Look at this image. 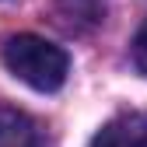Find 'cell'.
Wrapping results in <instances>:
<instances>
[{"instance_id": "4", "label": "cell", "mask_w": 147, "mask_h": 147, "mask_svg": "<svg viewBox=\"0 0 147 147\" xmlns=\"http://www.w3.org/2000/svg\"><path fill=\"white\" fill-rule=\"evenodd\" d=\"M130 53H133V63H137V70H140V74H147V21H144V25L137 28Z\"/></svg>"}, {"instance_id": "3", "label": "cell", "mask_w": 147, "mask_h": 147, "mask_svg": "<svg viewBox=\"0 0 147 147\" xmlns=\"http://www.w3.org/2000/svg\"><path fill=\"white\" fill-rule=\"evenodd\" d=\"M42 126L14 105H0V147H42Z\"/></svg>"}, {"instance_id": "1", "label": "cell", "mask_w": 147, "mask_h": 147, "mask_svg": "<svg viewBox=\"0 0 147 147\" xmlns=\"http://www.w3.org/2000/svg\"><path fill=\"white\" fill-rule=\"evenodd\" d=\"M4 63L18 81L35 91H56L70 74V56L39 35H11L4 42Z\"/></svg>"}, {"instance_id": "2", "label": "cell", "mask_w": 147, "mask_h": 147, "mask_svg": "<svg viewBox=\"0 0 147 147\" xmlns=\"http://www.w3.org/2000/svg\"><path fill=\"white\" fill-rule=\"evenodd\" d=\"M91 147H147V112H123L109 119Z\"/></svg>"}]
</instances>
